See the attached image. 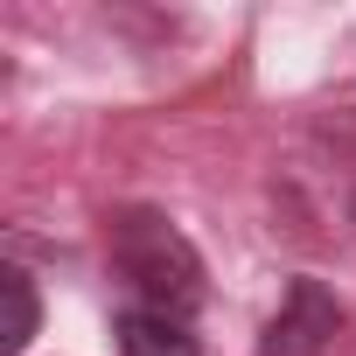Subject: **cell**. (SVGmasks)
Listing matches in <instances>:
<instances>
[{
    "instance_id": "obj_1",
    "label": "cell",
    "mask_w": 356,
    "mask_h": 356,
    "mask_svg": "<svg viewBox=\"0 0 356 356\" xmlns=\"http://www.w3.org/2000/svg\"><path fill=\"white\" fill-rule=\"evenodd\" d=\"M112 266L126 280V307H154V314H175V321H189L203 307L196 245L154 210H119L112 217Z\"/></svg>"
},
{
    "instance_id": "obj_2",
    "label": "cell",
    "mask_w": 356,
    "mask_h": 356,
    "mask_svg": "<svg viewBox=\"0 0 356 356\" xmlns=\"http://www.w3.org/2000/svg\"><path fill=\"white\" fill-rule=\"evenodd\" d=\"M335 328H342V300H335L321 280H293V286L280 293V314L266 321L259 356H321Z\"/></svg>"
},
{
    "instance_id": "obj_3",
    "label": "cell",
    "mask_w": 356,
    "mask_h": 356,
    "mask_svg": "<svg viewBox=\"0 0 356 356\" xmlns=\"http://www.w3.org/2000/svg\"><path fill=\"white\" fill-rule=\"evenodd\" d=\"M112 349H119V356H203L189 321L154 314V307H119V321H112Z\"/></svg>"
},
{
    "instance_id": "obj_4",
    "label": "cell",
    "mask_w": 356,
    "mask_h": 356,
    "mask_svg": "<svg viewBox=\"0 0 356 356\" xmlns=\"http://www.w3.org/2000/svg\"><path fill=\"white\" fill-rule=\"evenodd\" d=\"M0 286H8V307H15V314H8V335H0V342L22 349V342L35 335V314H42V307H35V286H29V273H22V266L0 273Z\"/></svg>"
}]
</instances>
